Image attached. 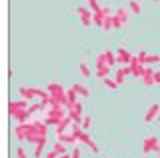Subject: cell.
<instances>
[{"instance_id":"6da1fadb","label":"cell","mask_w":160,"mask_h":158,"mask_svg":"<svg viewBox=\"0 0 160 158\" xmlns=\"http://www.w3.org/2000/svg\"><path fill=\"white\" fill-rule=\"evenodd\" d=\"M18 94L22 96V98H26V100H30V98H34V96H46L48 94V90H40V88H26V86H20L18 88Z\"/></svg>"},{"instance_id":"7a4b0ae2","label":"cell","mask_w":160,"mask_h":158,"mask_svg":"<svg viewBox=\"0 0 160 158\" xmlns=\"http://www.w3.org/2000/svg\"><path fill=\"white\" fill-rule=\"evenodd\" d=\"M76 14H78V16H80V22H82V26H90V24H94L92 22V10H90V8H86V6H78L76 8Z\"/></svg>"},{"instance_id":"3957f363","label":"cell","mask_w":160,"mask_h":158,"mask_svg":"<svg viewBox=\"0 0 160 158\" xmlns=\"http://www.w3.org/2000/svg\"><path fill=\"white\" fill-rule=\"evenodd\" d=\"M144 154H150V152H154L156 148H160V140L156 136H146L144 138Z\"/></svg>"},{"instance_id":"277c9868","label":"cell","mask_w":160,"mask_h":158,"mask_svg":"<svg viewBox=\"0 0 160 158\" xmlns=\"http://www.w3.org/2000/svg\"><path fill=\"white\" fill-rule=\"evenodd\" d=\"M158 114H160V104L158 102H152V104L148 106L146 114H144V122H152L154 118H158Z\"/></svg>"},{"instance_id":"5b68a950","label":"cell","mask_w":160,"mask_h":158,"mask_svg":"<svg viewBox=\"0 0 160 158\" xmlns=\"http://www.w3.org/2000/svg\"><path fill=\"white\" fill-rule=\"evenodd\" d=\"M26 108H28V100L26 98H20V100H16V102H10L8 110H10V116H12V114H16L18 110H26Z\"/></svg>"},{"instance_id":"8992f818","label":"cell","mask_w":160,"mask_h":158,"mask_svg":"<svg viewBox=\"0 0 160 158\" xmlns=\"http://www.w3.org/2000/svg\"><path fill=\"white\" fill-rule=\"evenodd\" d=\"M72 116H70V114H66V116H64V118H60V122H58V124H56V134H62V132L64 130H68V126H72Z\"/></svg>"},{"instance_id":"52a82bcc","label":"cell","mask_w":160,"mask_h":158,"mask_svg":"<svg viewBox=\"0 0 160 158\" xmlns=\"http://www.w3.org/2000/svg\"><path fill=\"white\" fill-rule=\"evenodd\" d=\"M132 60H134V56L126 50V48H118V64L124 66V64H130Z\"/></svg>"},{"instance_id":"ba28073f","label":"cell","mask_w":160,"mask_h":158,"mask_svg":"<svg viewBox=\"0 0 160 158\" xmlns=\"http://www.w3.org/2000/svg\"><path fill=\"white\" fill-rule=\"evenodd\" d=\"M56 136H58L60 142H64V144H76V142H78V138L74 136L72 132H68V134H66V132H62V134H56Z\"/></svg>"},{"instance_id":"9c48e42d","label":"cell","mask_w":160,"mask_h":158,"mask_svg":"<svg viewBox=\"0 0 160 158\" xmlns=\"http://www.w3.org/2000/svg\"><path fill=\"white\" fill-rule=\"evenodd\" d=\"M104 20H106V14H104L102 10H100V12H94V14H92V22L96 24L98 28H104Z\"/></svg>"},{"instance_id":"30bf717a","label":"cell","mask_w":160,"mask_h":158,"mask_svg":"<svg viewBox=\"0 0 160 158\" xmlns=\"http://www.w3.org/2000/svg\"><path fill=\"white\" fill-rule=\"evenodd\" d=\"M72 88L76 90V94H78L80 98H86V96L90 94V90H88V88L84 86V84H80V82H76V84H72Z\"/></svg>"},{"instance_id":"8fae6325","label":"cell","mask_w":160,"mask_h":158,"mask_svg":"<svg viewBox=\"0 0 160 158\" xmlns=\"http://www.w3.org/2000/svg\"><path fill=\"white\" fill-rule=\"evenodd\" d=\"M114 14H116V16L120 18V22H122V24H126V22H128V16H130V14H128V8L120 6V8H116V12H114Z\"/></svg>"},{"instance_id":"7c38bea8","label":"cell","mask_w":160,"mask_h":158,"mask_svg":"<svg viewBox=\"0 0 160 158\" xmlns=\"http://www.w3.org/2000/svg\"><path fill=\"white\" fill-rule=\"evenodd\" d=\"M104 56H106V62L110 68H114V64H118V56L112 54V50H104Z\"/></svg>"},{"instance_id":"4fadbf2b","label":"cell","mask_w":160,"mask_h":158,"mask_svg":"<svg viewBox=\"0 0 160 158\" xmlns=\"http://www.w3.org/2000/svg\"><path fill=\"white\" fill-rule=\"evenodd\" d=\"M114 80L118 82V86L126 82V74H124V70H122V68H118V70H114Z\"/></svg>"},{"instance_id":"5bb4252c","label":"cell","mask_w":160,"mask_h":158,"mask_svg":"<svg viewBox=\"0 0 160 158\" xmlns=\"http://www.w3.org/2000/svg\"><path fill=\"white\" fill-rule=\"evenodd\" d=\"M102 82H104V86H106L108 90H116V88H118V82L114 80V78H110V76L102 78Z\"/></svg>"},{"instance_id":"9a60e30c","label":"cell","mask_w":160,"mask_h":158,"mask_svg":"<svg viewBox=\"0 0 160 158\" xmlns=\"http://www.w3.org/2000/svg\"><path fill=\"white\" fill-rule=\"evenodd\" d=\"M110 72H112V68H110V66H100V68H96V76L98 78H106V76H110Z\"/></svg>"},{"instance_id":"2e32d148","label":"cell","mask_w":160,"mask_h":158,"mask_svg":"<svg viewBox=\"0 0 160 158\" xmlns=\"http://www.w3.org/2000/svg\"><path fill=\"white\" fill-rule=\"evenodd\" d=\"M128 8H130V12H132V14H140V10H142L136 0H128Z\"/></svg>"},{"instance_id":"e0dca14e","label":"cell","mask_w":160,"mask_h":158,"mask_svg":"<svg viewBox=\"0 0 160 158\" xmlns=\"http://www.w3.org/2000/svg\"><path fill=\"white\" fill-rule=\"evenodd\" d=\"M48 92L50 94H56V92H64V88L58 84V82H50L48 84Z\"/></svg>"},{"instance_id":"ac0fdd59","label":"cell","mask_w":160,"mask_h":158,"mask_svg":"<svg viewBox=\"0 0 160 158\" xmlns=\"http://www.w3.org/2000/svg\"><path fill=\"white\" fill-rule=\"evenodd\" d=\"M80 126H82V130H90V128H92V116H84L82 118V122H80Z\"/></svg>"},{"instance_id":"d6986e66","label":"cell","mask_w":160,"mask_h":158,"mask_svg":"<svg viewBox=\"0 0 160 158\" xmlns=\"http://www.w3.org/2000/svg\"><path fill=\"white\" fill-rule=\"evenodd\" d=\"M78 68H80V74H82L84 78H88V76H90V68H88V64H86V62H80V64H78Z\"/></svg>"},{"instance_id":"ffe728a7","label":"cell","mask_w":160,"mask_h":158,"mask_svg":"<svg viewBox=\"0 0 160 158\" xmlns=\"http://www.w3.org/2000/svg\"><path fill=\"white\" fill-rule=\"evenodd\" d=\"M16 136L20 138V140H26V128H24V124L16 126Z\"/></svg>"},{"instance_id":"44dd1931","label":"cell","mask_w":160,"mask_h":158,"mask_svg":"<svg viewBox=\"0 0 160 158\" xmlns=\"http://www.w3.org/2000/svg\"><path fill=\"white\" fill-rule=\"evenodd\" d=\"M100 66H108V62H106V56H104V52H100L98 56H96V68Z\"/></svg>"},{"instance_id":"7402d4cb","label":"cell","mask_w":160,"mask_h":158,"mask_svg":"<svg viewBox=\"0 0 160 158\" xmlns=\"http://www.w3.org/2000/svg\"><path fill=\"white\" fill-rule=\"evenodd\" d=\"M88 8L92 12H100V10H102V6L98 4V0H88Z\"/></svg>"},{"instance_id":"603a6c76","label":"cell","mask_w":160,"mask_h":158,"mask_svg":"<svg viewBox=\"0 0 160 158\" xmlns=\"http://www.w3.org/2000/svg\"><path fill=\"white\" fill-rule=\"evenodd\" d=\"M54 150H56L58 154H68V152H66V144H64V142H60V140L54 144Z\"/></svg>"},{"instance_id":"cb8c5ba5","label":"cell","mask_w":160,"mask_h":158,"mask_svg":"<svg viewBox=\"0 0 160 158\" xmlns=\"http://www.w3.org/2000/svg\"><path fill=\"white\" fill-rule=\"evenodd\" d=\"M142 82H144L146 86H154V84H156V82H154V72H152V74H146V76H142Z\"/></svg>"},{"instance_id":"d4e9b609","label":"cell","mask_w":160,"mask_h":158,"mask_svg":"<svg viewBox=\"0 0 160 158\" xmlns=\"http://www.w3.org/2000/svg\"><path fill=\"white\" fill-rule=\"evenodd\" d=\"M112 16H114V14H112ZM112 16H106V20H104V28H102V30H112V28H114V24H112Z\"/></svg>"},{"instance_id":"484cf974","label":"cell","mask_w":160,"mask_h":158,"mask_svg":"<svg viewBox=\"0 0 160 158\" xmlns=\"http://www.w3.org/2000/svg\"><path fill=\"white\" fill-rule=\"evenodd\" d=\"M42 108H44V104H42V102H38V104H30L28 110L30 112H36V110H42Z\"/></svg>"},{"instance_id":"4316f807","label":"cell","mask_w":160,"mask_h":158,"mask_svg":"<svg viewBox=\"0 0 160 158\" xmlns=\"http://www.w3.org/2000/svg\"><path fill=\"white\" fill-rule=\"evenodd\" d=\"M158 60H160L158 54H152V56L148 54V58H146V62H144V64H152V62H158Z\"/></svg>"},{"instance_id":"83f0119b","label":"cell","mask_w":160,"mask_h":158,"mask_svg":"<svg viewBox=\"0 0 160 158\" xmlns=\"http://www.w3.org/2000/svg\"><path fill=\"white\" fill-rule=\"evenodd\" d=\"M112 24H114V28H122V26H124V24L120 22V18L116 16V14H114V16H112Z\"/></svg>"},{"instance_id":"f1b7e54d","label":"cell","mask_w":160,"mask_h":158,"mask_svg":"<svg viewBox=\"0 0 160 158\" xmlns=\"http://www.w3.org/2000/svg\"><path fill=\"white\" fill-rule=\"evenodd\" d=\"M42 150H44V144H36V150H34V156L40 158V154H42Z\"/></svg>"},{"instance_id":"f546056e","label":"cell","mask_w":160,"mask_h":158,"mask_svg":"<svg viewBox=\"0 0 160 158\" xmlns=\"http://www.w3.org/2000/svg\"><path fill=\"white\" fill-rule=\"evenodd\" d=\"M136 58H138V62H140V64H144V62H146V58H148V54H146V52H140Z\"/></svg>"},{"instance_id":"4dcf8cb0","label":"cell","mask_w":160,"mask_h":158,"mask_svg":"<svg viewBox=\"0 0 160 158\" xmlns=\"http://www.w3.org/2000/svg\"><path fill=\"white\" fill-rule=\"evenodd\" d=\"M16 156H18V158H26V152H24V148H22V146H18V148H16Z\"/></svg>"},{"instance_id":"1f68e13d","label":"cell","mask_w":160,"mask_h":158,"mask_svg":"<svg viewBox=\"0 0 160 158\" xmlns=\"http://www.w3.org/2000/svg\"><path fill=\"white\" fill-rule=\"evenodd\" d=\"M58 156H60V154H58V152H56V150L52 148V150H50V152H48V154L44 156V158H58Z\"/></svg>"},{"instance_id":"d6a6232c","label":"cell","mask_w":160,"mask_h":158,"mask_svg":"<svg viewBox=\"0 0 160 158\" xmlns=\"http://www.w3.org/2000/svg\"><path fill=\"white\" fill-rule=\"evenodd\" d=\"M70 158H80V148H74V150L70 152Z\"/></svg>"},{"instance_id":"836d02e7","label":"cell","mask_w":160,"mask_h":158,"mask_svg":"<svg viewBox=\"0 0 160 158\" xmlns=\"http://www.w3.org/2000/svg\"><path fill=\"white\" fill-rule=\"evenodd\" d=\"M154 82L160 84V70H154Z\"/></svg>"},{"instance_id":"e575fe53","label":"cell","mask_w":160,"mask_h":158,"mask_svg":"<svg viewBox=\"0 0 160 158\" xmlns=\"http://www.w3.org/2000/svg\"><path fill=\"white\" fill-rule=\"evenodd\" d=\"M102 12H104V14H106V16H112V14H114V12H112V10H110V8H106V6H102Z\"/></svg>"},{"instance_id":"d590c367","label":"cell","mask_w":160,"mask_h":158,"mask_svg":"<svg viewBox=\"0 0 160 158\" xmlns=\"http://www.w3.org/2000/svg\"><path fill=\"white\" fill-rule=\"evenodd\" d=\"M154 152H156V154H158V156H160V148H156V150H154Z\"/></svg>"},{"instance_id":"8d00e7d4","label":"cell","mask_w":160,"mask_h":158,"mask_svg":"<svg viewBox=\"0 0 160 158\" xmlns=\"http://www.w3.org/2000/svg\"><path fill=\"white\" fill-rule=\"evenodd\" d=\"M158 122H160V114H158Z\"/></svg>"},{"instance_id":"74e56055","label":"cell","mask_w":160,"mask_h":158,"mask_svg":"<svg viewBox=\"0 0 160 158\" xmlns=\"http://www.w3.org/2000/svg\"><path fill=\"white\" fill-rule=\"evenodd\" d=\"M154 2H158V0H154Z\"/></svg>"}]
</instances>
